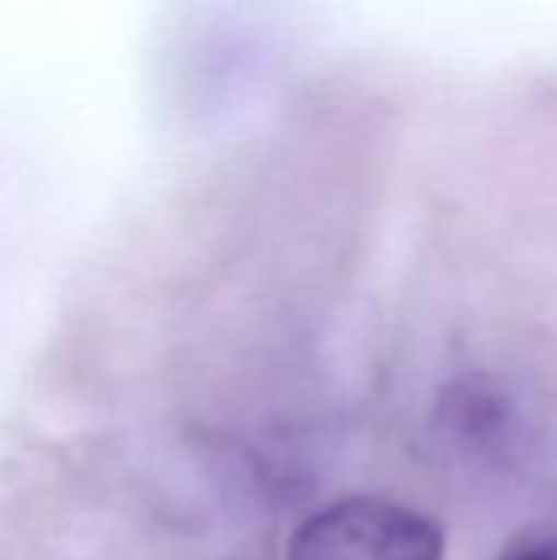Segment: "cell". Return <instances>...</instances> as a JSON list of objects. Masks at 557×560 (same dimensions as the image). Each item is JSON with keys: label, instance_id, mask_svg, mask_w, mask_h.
Instances as JSON below:
<instances>
[{"label": "cell", "instance_id": "cell-3", "mask_svg": "<svg viewBox=\"0 0 557 560\" xmlns=\"http://www.w3.org/2000/svg\"><path fill=\"white\" fill-rule=\"evenodd\" d=\"M502 560H557V535L555 538H535L509 551Z\"/></svg>", "mask_w": 557, "mask_h": 560}, {"label": "cell", "instance_id": "cell-2", "mask_svg": "<svg viewBox=\"0 0 557 560\" xmlns=\"http://www.w3.org/2000/svg\"><path fill=\"white\" fill-rule=\"evenodd\" d=\"M440 427L456 446L479 459L506 456L519 436L512 400L489 381H460L440 407Z\"/></svg>", "mask_w": 557, "mask_h": 560}, {"label": "cell", "instance_id": "cell-1", "mask_svg": "<svg viewBox=\"0 0 557 560\" xmlns=\"http://www.w3.org/2000/svg\"><path fill=\"white\" fill-rule=\"evenodd\" d=\"M286 560H446V538L437 518L404 502L345 495L295 528Z\"/></svg>", "mask_w": 557, "mask_h": 560}]
</instances>
